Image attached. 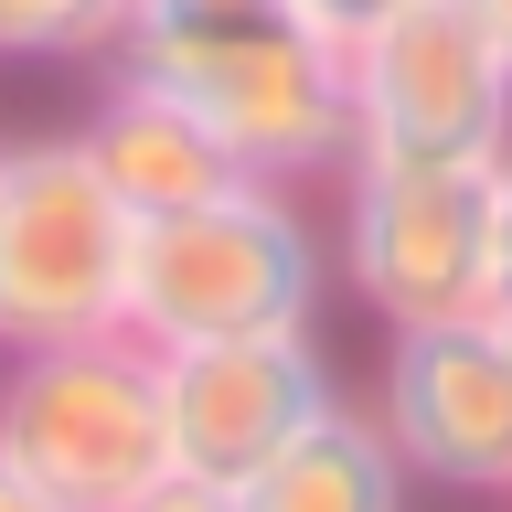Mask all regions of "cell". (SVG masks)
Returning a JSON list of instances; mask_svg holds the SVG:
<instances>
[{
  "label": "cell",
  "mask_w": 512,
  "mask_h": 512,
  "mask_svg": "<svg viewBox=\"0 0 512 512\" xmlns=\"http://www.w3.org/2000/svg\"><path fill=\"white\" fill-rule=\"evenodd\" d=\"M320 235L299 224L288 182H235L214 203L139 224L128 256V331L150 352L182 342H246V331H310L320 320Z\"/></svg>",
  "instance_id": "1"
},
{
  "label": "cell",
  "mask_w": 512,
  "mask_h": 512,
  "mask_svg": "<svg viewBox=\"0 0 512 512\" xmlns=\"http://www.w3.org/2000/svg\"><path fill=\"white\" fill-rule=\"evenodd\" d=\"M0 459L54 512H128L150 480H171L160 352L139 331L0 352Z\"/></svg>",
  "instance_id": "2"
},
{
  "label": "cell",
  "mask_w": 512,
  "mask_h": 512,
  "mask_svg": "<svg viewBox=\"0 0 512 512\" xmlns=\"http://www.w3.org/2000/svg\"><path fill=\"white\" fill-rule=\"evenodd\" d=\"M342 278L384 331L502 310V160H384L342 171Z\"/></svg>",
  "instance_id": "3"
},
{
  "label": "cell",
  "mask_w": 512,
  "mask_h": 512,
  "mask_svg": "<svg viewBox=\"0 0 512 512\" xmlns=\"http://www.w3.org/2000/svg\"><path fill=\"white\" fill-rule=\"evenodd\" d=\"M128 256L139 214L96 182L86 139L0 150V352L128 331Z\"/></svg>",
  "instance_id": "4"
},
{
  "label": "cell",
  "mask_w": 512,
  "mask_h": 512,
  "mask_svg": "<svg viewBox=\"0 0 512 512\" xmlns=\"http://www.w3.org/2000/svg\"><path fill=\"white\" fill-rule=\"evenodd\" d=\"M352 150L384 160H502L512 54L470 0H416L352 43Z\"/></svg>",
  "instance_id": "5"
},
{
  "label": "cell",
  "mask_w": 512,
  "mask_h": 512,
  "mask_svg": "<svg viewBox=\"0 0 512 512\" xmlns=\"http://www.w3.org/2000/svg\"><path fill=\"white\" fill-rule=\"evenodd\" d=\"M128 75H160L256 182L352 171V64L310 22L246 32V43H203V54H171V64H128Z\"/></svg>",
  "instance_id": "6"
},
{
  "label": "cell",
  "mask_w": 512,
  "mask_h": 512,
  "mask_svg": "<svg viewBox=\"0 0 512 512\" xmlns=\"http://www.w3.org/2000/svg\"><path fill=\"white\" fill-rule=\"evenodd\" d=\"M374 427L395 438L416 491L512 502V331H502V310L384 331Z\"/></svg>",
  "instance_id": "7"
},
{
  "label": "cell",
  "mask_w": 512,
  "mask_h": 512,
  "mask_svg": "<svg viewBox=\"0 0 512 512\" xmlns=\"http://www.w3.org/2000/svg\"><path fill=\"white\" fill-rule=\"evenodd\" d=\"M342 406V374L310 331H246V342H182L160 352V416H171V470L192 480H256L299 427Z\"/></svg>",
  "instance_id": "8"
},
{
  "label": "cell",
  "mask_w": 512,
  "mask_h": 512,
  "mask_svg": "<svg viewBox=\"0 0 512 512\" xmlns=\"http://www.w3.org/2000/svg\"><path fill=\"white\" fill-rule=\"evenodd\" d=\"M75 139H86L96 182L118 192L139 224H150V214H182V203H214V192H235V182H256V171L224 150L214 128L160 86V75H128V64L96 86V107H86Z\"/></svg>",
  "instance_id": "9"
},
{
  "label": "cell",
  "mask_w": 512,
  "mask_h": 512,
  "mask_svg": "<svg viewBox=\"0 0 512 512\" xmlns=\"http://www.w3.org/2000/svg\"><path fill=\"white\" fill-rule=\"evenodd\" d=\"M235 502L246 512H406L416 480H406V459H395V438L374 427V406H331L256 480H235Z\"/></svg>",
  "instance_id": "10"
},
{
  "label": "cell",
  "mask_w": 512,
  "mask_h": 512,
  "mask_svg": "<svg viewBox=\"0 0 512 512\" xmlns=\"http://www.w3.org/2000/svg\"><path fill=\"white\" fill-rule=\"evenodd\" d=\"M278 22H299L288 0H128V32L107 64H171V54H203V43L278 32Z\"/></svg>",
  "instance_id": "11"
},
{
  "label": "cell",
  "mask_w": 512,
  "mask_h": 512,
  "mask_svg": "<svg viewBox=\"0 0 512 512\" xmlns=\"http://www.w3.org/2000/svg\"><path fill=\"white\" fill-rule=\"evenodd\" d=\"M128 0H0V64H107Z\"/></svg>",
  "instance_id": "12"
},
{
  "label": "cell",
  "mask_w": 512,
  "mask_h": 512,
  "mask_svg": "<svg viewBox=\"0 0 512 512\" xmlns=\"http://www.w3.org/2000/svg\"><path fill=\"white\" fill-rule=\"evenodd\" d=\"M288 11H299L320 43H342V54H352V43H363L374 22H395V11H416V0H288Z\"/></svg>",
  "instance_id": "13"
},
{
  "label": "cell",
  "mask_w": 512,
  "mask_h": 512,
  "mask_svg": "<svg viewBox=\"0 0 512 512\" xmlns=\"http://www.w3.org/2000/svg\"><path fill=\"white\" fill-rule=\"evenodd\" d=\"M128 512H246V502H235L224 480H192V470H171V480H150V491H139Z\"/></svg>",
  "instance_id": "14"
},
{
  "label": "cell",
  "mask_w": 512,
  "mask_h": 512,
  "mask_svg": "<svg viewBox=\"0 0 512 512\" xmlns=\"http://www.w3.org/2000/svg\"><path fill=\"white\" fill-rule=\"evenodd\" d=\"M0 512H54V502H43V491H32V480L11 470V459H0Z\"/></svg>",
  "instance_id": "15"
},
{
  "label": "cell",
  "mask_w": 512,
  "mask_h": 512,
  "mask_svg": "<svg viewBox=\"0 0 512 512\" xmlns=\"http://www.w3.org/2000/svg\"><path fill=\"white\" fill-rule=\"evenodd\" d=\"M502 310H512V150H502Z\"/></svg>",
  "instance_id": "16"
},
{
  "label": "cell",
  "mask_w": 512,
  "mask_h": 512,
  "mask_svg": "<svg viewBox=\"0 0 512 512\" xmlns=\"http://www.w3.org/2000/svg\"><path fill=\"white\" fill-rule=\"evenodd\" d=\"M470 11H480L491 32H502V54H512V0H470Z\"/></svg>",
  "instance_id": "17"
},
{
  "label": "cell",
  "mask_w": 512,
  "mask_h": 512,
  "mask_svg": "<svg viewBox=\"0 0 512 512\" xmlns=\"http://www.w3.org/2000/svg\"><path fill=\"white\" fill-rule=\"evenodd\" d=\"M502 331H512V310H502Z\"/></svg>",
  "instance_id": "18"
}]
</instances>
